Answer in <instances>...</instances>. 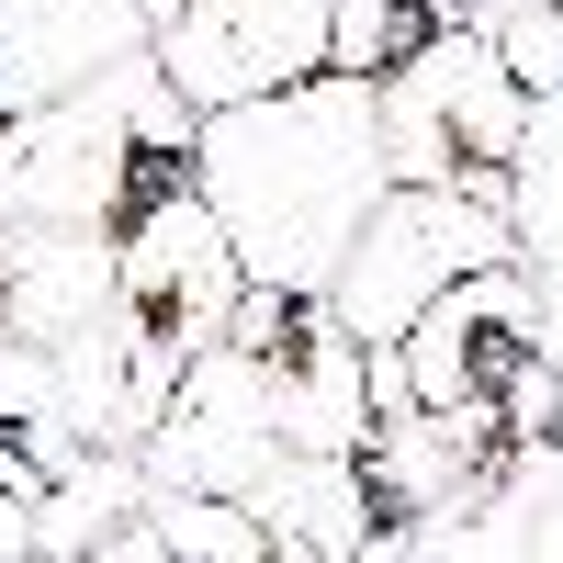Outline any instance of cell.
I'll return each instance as SVG.
<instances>
[{
  "label": "cell",
  "mask_w": 563,
  "mask_h": 563,
  "mask_svg": "<svg viewBox=\"0 0 563 563\" xmlns=\"http://www.w3.org/2000/svg\"><path fill=\"white\" fill-rule=\"evenodd\" d=\"M384 90L350 68H316L294 90L203 113V203L225 214L249 282H294L327 294L361 238V214L384 203Z\"/></svg>",
  "instance_id": "1"
},
{
  "label": "cell",
  "mask_w": 563,
  "mask_h": 563,
  "mask_svg": "<svg viewBox=\"0 0 563 563\" xmlns=\"http://www.w3.org/2000/svg\"><path fill=\"white\" fill-rule=\"evenodd\" d=\"M0 180H12L23 225H102V238H124L158 203L203 192V102L147 45V57L57 90V102H23L0 124Z\"/></svg>",
  "instance_id": "2"
},
{
  "label": "cell",
  "mask_w": 563,
  "mask_h": 563,
  "mask_svg": "<svg viewBox=\"0 0 563 563\" xmlns=\"http://www.w3.org/2000/svg\"><path fill=\"white\" fill-rule=\"evenodd\" d=\"M113 249H124L113 316H124V361H135V451H147V429H158L169 384L192 372V350L225 339V316L249 294V260H238V238H225V214L203 192L158 203L147 225H124Z\"/></svg>",
  "instance_id": "3"
},
{
  "label": "cell",
  "mask_w": 563,
  "mask_h": 563,
  "mask_svg": "<svg viewBox=\"0 0 563 563\" xmlns=\"http://www.w3.org/2000/svg\"><path fill=\"white\" fill-rule=\"evenodd\" d=\"M519 135H530V90L496 57V23H462L417 68L384 79V169L395 180H440V192H474V203L507 214Z\"/></svg>",
  "instance_id": "4"
},
{
  "label": "cell",
  "mask_w": 563,
  "mask_h": 563,
  "mask_svg": "<svg viewBox=\"0 0 563 563\" xmlns=\"http://www.w3.org/2000/svg\"><path fill=\"white\" fill-rule=\"evenodd\" d=\"M496 260H519V238H507L496 203L440 192V180H384V203L361 214V238H350L339 282H327V305H339L361 339H406L462 271H496Z\"/></svg>",
  "instance_id": "5"
},
{
  "label": "cell",
  "mask_w": 563,
  "mask_h": 563,
  "mask_svg": "<svg viewBox=\"0 0 563 563\" xmlns=\"http://www.w3.org/2000/svg\"><path fill=\"white\" fill-rule=\"evenodd\" d=\"M282 451H294V440H282V417H271L260 361H249L238 339H214V350H192V372H180L169 406H158V429H147V474H158V485L260 496Z\"/></svg>",
  "instance_id": "6"
},
{
  "label": "cell",
  "mask_w": 563,
  "mask_h": 563,
  "mask_svg": "<svg viewBox=\"0 0 563 563\" xmlns=\"http://www.w3.org/2000/svg\"><path fill=\"white\" fill-rule=\"evenodd\" d=\"M158 68L192 90L203 113L294 90L327 68V0H180L158 23Z\"/></svg>",
  "instance_id": "7"
},
{
  "label": "cell",
  "mask_w": 563,
  "mask_h": 563,
  "mask_svg": "<svg viewBox=\"0 0 563 563\" xmlns=\"http://www.w3.org/2000/svg\"><path fill=\"white\" fill-rule=\"evenodd\" d=\"M519 361H541V282H530V260L462 271L451 294L406 327V384H417V406H496Z\"/></svg>",
  "instance_id": "8"
},
{
  "label": "cell",
  "mask_w": 563,
  "mask_h": 563,
  "mask_svg": "<svg viewBox=\"0 0 563 563\" xmlns=\"http://www.w3.org/2000/svg\"><path fill=\"white\" fill-rule=\"evenodd\" d=\"M158 45L147 0H0V124Z\"/></svg>",
  "instance_id": "9"
},
{
  "label": "cell",
  "mask_w": 563,
  "mask_h": 563,
  "mask_svg": "<svg viewBox=\"0 0 563 563\" xmlns=\"http://www.w3.org/2000/svg\"><path fill=\"white\" fill-rule=\"evenodd\" d=\"M462 23H485V0H327V68H350V79L384 90L395 68H417Z\"/></svg>",
  "instance_id": "10"
},
{
  "label": "cell",
  "mask_w": 563,
  "mask_h": 563,
  "mask_svg": "<svg viewBox=\"0 0 563 563\" xmlns=\"http://www.w3.org/2000/svg\"><path fill=\"white\" fill-rule=\"evenodd\" d=\"M135 519H147L158 552H214V563H260V552H271V519H260L249 496H214V485H158V474H147Z\"/></svg>",
  "instance_id": "11"
},
{
  "label": "cell",
  "mask_w": 563,
  "mask_h": 563,
  "mask_svg": "<svg viewBox=\"0 0 563 563\" xmlns=\"http://www.w3.org/2000/svg\"><path fill=\"white\" fill-rule=\"evenodd\" d=\"M507 238L519 260H563V90L530 102V135L507 158Z\"/></svg>",
  "instance_id": "12"
},
{
  "label": "cell",
  "mask_w": 563,
  "mask_h": 563,
  "mask_svg": "<svg viewBox=\"0 0 563 563\" xmlns=\"http://www.w3.org/2000/svg\"><path fill=\"white\" fill-rule=\"evenodd\" d=\"M485 23H496V57L519 68V90L552 102L563 90V0H507V12H485Z\"/></svg>",
  "instance_id": "13"
},
{
  "label": "cell",
  "mask_w": 563,
  "mask_h": 563,
  "mask_svg": "<svg viewBox=\"0 0 563 563\" xmlns=\"http://www.w3.org/2000/svg\"><path fill=\"white\" fill-rule=\"evenodd\" d=\"M0 225H12V180H0Z\"/></svg>",
  "instance_id": "14"
},
{
  "label": "cell",
  "mask_w": 563,
  "mask_h": 563,
  "mask_svg": "<svg viewBox=\"0 0 563 563\" xmlns=\"http://www.w3.org/2000/svg\"><path fill=\"white\" fill-rule=\"evenodd\" d=\"M147 12H158V23H169V12H180V0H147Z\"/></svg>",
  "instance_id": "15"
}]
</instances>
